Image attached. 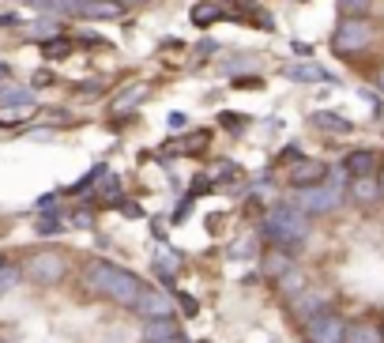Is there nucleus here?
I'll return each instance as SVG.
<instances>
[{
	"instance_id": "41",
	"label": "nucleus",
	"mask_w": 384,
	"mask_h": 343,
	"mask_svg": "<svg viewBox=\"0 0 384 343\" xmlns=\"http://www.w3.org/2000/svg\"><path fill=\"white\" fill-rule=\"evenodd\" d=\"M34 83H38V87H45V83H53V72H38V76H34Z\"/></svg>"
},
{
	"instance_id": "12",
	"label": "nucleus",
	"mask_w": 384,
	"mask_h": 343,
	"mask_svg": "<svg viewBox=\"0 0 384 343\" xmlns=\"http://www.w3.org/2000/svg\"><path fill=\"white\" fill-rule=\"evenodd\" d=\"M290 268H294V257H290L286 249H275V245H271L268 257H264V275H268V280H279V275L290 272Z\"/></svg>"
},
{
	"instance_id": "38",
	"label": "nucleus",
	"mask_w": 384,
	"mask_h": 343,
	"mask_svg": "<svg viewBox=\"0 0 384 343\" xmlns=\"http://www.w3.org/2000/svg\"><path fill=\"white\" fill-rule=\"evenodd\" d=\"M294 159H302V147H298V144L283 147V162H294Z\"/></svg>"
},
{
	"instance_id": "20",
	"label": "nucleus",
	"mask_w": 384,
	"mask_h": 343,
	"mask_svg": "<svg viewBox=\"0 0 384 343\" xmlns=\"http://www.w3.org/2000/svg\"><path fill=\"white\" fill-rule=\"evenodd\" d=\"M61 34V20H53V15H45V20H34V23H26V38H57Z\"/></svg>"
},
{
	"instance_id": "3",
	"label": "nucleus",
	"mask_w": 384,
	"mask_h": 343,
	"mask_svg": "<svg viewBox=\"0 0 384 343\" xmlns=\"http://www.w3.org/2000/svg\"><path fill=\"white\" fill-rule=\"evenodd\" d=\"M373 38H377V26L365 20V15H354V20H346V15H343V23L335 26V34H332V53H339V57H354V53L369 49Z\"/></svg>"
},
{
	"instance_id": "26",
	"label": "nucleus",
	"mask_w": 384,
	"mask_h": 343,
	"mask_svg": "<svg viewBox=\"0 0 384 343\" xmlns=\"http://www.w3.org/2000/svg\"><path fill=\"white\" fill-rule=\"evenodd\" d=\"M64 230V219L57 215V211H45V215L34 219V234H42V238H49V234H61Z\"/></svg>"
},
{
	"instance_id": "2",
	"label": "nucleus",
	"mask_w": 384,
	"mask_h": 343,
	"mask_svg": "<svg viewBox=\"0 0 384 343\" xmlns=\"http://www.w3.org/2000/svg\"><path fill=\"white\" fill-rule=\"evenodd\" d=\"M264 238L275 249L294 253V249H302V242L309 238V219L298 208H290V204H279V208H271L268 219H264Z\"/></svg>"
},
{
	"instance_id": "40",
	"label": "nucleus",
	"mask_w": 384,
	"mask_h": 343,
	"mask_svg": "<svg viewBox=\"0 0 384 343\" xmlns=\"http://www.w3.org/2000/svg\"><path fill=\"white\" fill-rule=\"evenodd\" d=\"M23 4H31V8H42V12H49V4H53V0H23Z\"/></svg>"
},
{
	"instance_id": "14",
	"label": "nucleus",
	"mask_w": 384,
	"mask_h": 343,
	"mask_svg": "<svg viewBox=\"0 0 384 343\" xmlns=\"http://www.w3.org/2000/svg\"><path fill=\"white\" fill-rule=\"evenodd\" d=\"M34 109H38V102H15V106H0V125L4 128H15L20 121H26V117L34 114Z\"/></svg>"
},
{
	"instance_id": "23",
	"label": "nucleus",
	"mask_w": 384,
	"mask_h": 343,
	"mask_svg": "<svg viewBox=\"0 0 384 343\" xmlns=\"http://www.w3.org/2000/svg\"><path fill=\"white\" fill-rule=\"evenodd\" d=\"M155 272L162 275L166 283H174L177 272H181V257H177V253H158L155 257Z\"/></svg>"
},
{
	"instance_id": "31",
	"label": "nucleus",
	"mask_w": 384,
	"mask_h": 343,
	"mask_svg": "<svg viewBox=\"0 0 384 343\" xmlns=\"http://www.w3.org/2000/svg\"><path fill=\"white\" fill-rule=\"evenodd\" d=\"M102 181H106V185H102V200L117 204L121 200V181L114 178V174H102Z\"/></svg>"
},
{
	"instance_id": "4",
	"label": "nucleus",
	"mask_w": 384,
	"mask_h": 343,
	"mask_svg": "<svg viewBox=\"0 0 384 343\" xmlns=\"http://www.w3.org/2000/svg\"><path fill=\"white\" fill-rule=\"evenodd\" d=\"M23 275H26L31 283H42V287L61 283L64 275H68V257L57 253V249H38V253H31V257H26Z\"/></svg>"
},
{
	"instance_id": "22",
	"label": "nucleus",
	"mask_w": 384,
	"mask_h": 343,
	"mask_svg": "<svg viewBox=\"0 0 384 343\" xmlns=\"http://www.w3.org/2000/svg\"><path fill=\"white\" fill-rule=\"evenodd\" d=\"M351 192H354V200L369 204V200H377V197H381V185H377V178H373V174H365V178H354Z\"/></svg>"
},
{
	"instance_id": "34",
	"label": "nucleus",
	"mask_w": 384,
	"mask_h": 343,
	"mask_svg": "<svg viewBox=\"0 0 384 343\" xmlns=\"http://www.w3.org/2000/svg\"><path fill=\"white\" fill-rule=\"evenodd\" d=\"M177 305H181V313H185V317H196V313H200V302H196L192 298V294H177Z\"/></svg>"
},
{
	"instance_id": "7",
	"label": "nucleus",
	"mask_w": 384,
	"mask_h": 343,
	"mask_svg": "<svg viewBox=\"0 0 384 343\" xmlns=\"http://www.w3.org/2000/svg\"><path fill=\"white\" fill-rule=\"evenodd\" d=\"M328 178V166L321 159H294L290 162V174L286 181L294 185V189H309V185H321Z\"/></svg>"
},
{
	"instance_id": "29",
	"label": "nucleus",
	"mask_w": 384,
	"mask_h": 343,
	"mask_svg": "<svg viewBox=\"0 0 384 343\" xmlns=\"http://www.w3.org/2000/svg\"><path fill=\"white\" fill-rule=\"evenodd\" d=\"M226 253L233 257V261H245V257H252V253H256V238H252V234H245L241 242H233V245L226 249Z\"/></svg>"
},
{
	"instance_id": "5",
	"label": "nucleus",
	"mask_w": 384,
	"mask_h": 343,
	"mask_svg": "<svg viewBox=\"0 0 384 343\" xmlns=\"http://www.w3.org/2000/svg\"><path fill=\"white\" fill-rule=\"evenodd\" d=\"M298 211L302 215H328L343 204V189L339 185H309V189H298Z\"/></svg>"
},
{
	"instance_id": "10",
	"label": "nucleus",
	"mask_w": 384,
	"mask_h": 343,
	"mask_svg": "<svg viewBox=\"0 0 384 343\" xmlns=\"http://www.w3.org/2000/svg\"><path fill=\"white\" fill-rule=\"evenodd\" d=\"M144 98H147V83H132V87H125V91H121V95L114 98L109 114H114V117H128V114H132V109H136Z\"/></svg>"
},
{
	"instance_id": "46",
	"label": "nucleus",
	"mask_w": 384,
	"mask_h": 343,
	"mask_svg": "<svg viewBox=\"0 0 384 343\" xmlns=\"http://www.w3.org/2000/svg\"><path fill=\"white\" fill-rule=\"evenodd\" d=\"M233 4H238V0H233Z\"/></svg>"
},
{
	"instance_id": "15",
	"label": "nucleus",
	"mask_w": 384,
	"mask_h": 343,
	"mask_svg": "<svg viewBox=\"0 0 384 343\" xmlns=\"http://www.w3.org/2000/svg\"><path fill=\"white\" fill-rule=\"evenodd\" d=\"M309 121H313L316 128H324V132H339V136H346L351 132V121H346V117H339V114H328V109H316L313 117H309Z\"/></svg>"
},
{
	"instance_id": "28",
	"label": "nucleus",
	"mask_w": 384,
	"mask_h": 343,
	"mask_svg": "<svg viewBox=\"0 0 384 343\" xmlns=\"http://www.w3.org/2000/svg\"><path fill=\"white\" fill-rule=\"evenodd\" d=\"M23 280V268H15V264H0V294H4V291H12V287L15 283H20Z\"/></svg>"
},
{
	"instance_id": "33",
	"label": "nucleus",
	"mask_w": 384,
	"mask_h": 343,
	"mask_svg": "<svg viewBox=\"0 0 384 343\" xmlns=\"http://www.w3.org/2000/svg\"><path fill=\"white\" fill-rule=\"evenodd\" d=\"M34 95L23 87H4V95H0V102H8V106H15V102H31Z\"/></svg>"
},
{
	"instance_id": "6",
	"label": "nucleus",
	"mask_w": 384,
	"mask_h": 343,
	"mask_svg": "<svg viewBox=\"0 0 384 343\" xmlns=\"http://www.w3.org/2000/svg\"><path fill=\"white\" fill-rule=\"evenodd\" d=\"M343 332H346V321L339 313L321 310L316 317L305 321V343H343Z\"/></svg>"
},
{
	"instance_id": "37",
	"label": "nucleus",
	"mask_w": 384,
	"mask_h": 343,
	"mask_svg": "<svg viewBox=\"0 0 384 343\" xmlns=\"http://www.w3.org/2000/svg\"><path fill=\"white\" fill-rule=\"evenodd\" d=\"M117 204H121V211H125L128 219H139V215H144V211H139V204H132V200H117Z\"/></svg>"
},
{
	"instance_id": "43",
	"label": "nucleus",
	"mask_w": 384,
	"mask_h": 343,
	"mask_svg": "<svg viewBox=\"0 0 384 343\" xmlns=\"http://www.w3.org/2000/svg\"><path fill=\"white\" fill-rule=\"evenodd\" d=\"M377 185H381V197H384V162H381V174H377Z\"/></svg>"
},
{
	"instance_id": "1",
	"label": "nucleus",
	"mask_w": 384,
	"mask_h": 343,
	"mask_svg": "<svg viewBox=\"0 0 384 343\" xmlns=\"http://www.w3.org/2000/svg\"><path fill=\"white\" fill-rule=\"evenodd\" d=\"M83 283H87V291H95L106 302H117V305H132L139 298V291H144V283L114 261H91L83 268Z\"/></svg>"
},
{
	"instance_id": "25",
	"label": "nucleus",
	"mask_w": 384,
	"mask_h": 343,
	"mask_svg": "<svg viewBox=\"0 0 384 343\" xmlns=\"http://www.w3.org/2000/svg\"><path fill=\"white\" fill-rule=\"evenodd\" d=\"M275 283H279V291H283L286 298H298V294L305 291V275H302V272H294V268H290L286 275H279Z\"/></svg>"
},
{
	"instance_id": "36",
	"label": "nucleus",
	"mask_w": 384,
	"mask_h": 343,
	"mask_svg": "<svg viewBox=\"0 0 384 343\" xmlns=\"http://www.w3.org/2000/svg\"><path fill=\"white\" fill-rule=\"evenodd\" d=\"M189 208H192V197H185V200H181V208H177L170 219H174V222H185V219H189Z\"/></svg>"
},
{
	"instance_id": "32",
	"label": "nucleus",
	"mask_w": 384,
	"mask_h": 343,
	"mask_svg": "<svg viewBox=\"0 0 384 343\" xmlns=\"http://www.w3.org/2000/svg\"><path fill=\"white\" fill-rule=\"evenodd\" d=\"M83 4H87V0H53L49 12H57V15H79Z\"/></svg>"
},
{
	"instance_id": "42",
	"label": "nucleus",
	"mask_w": 384,
	"mask_h": 343,
	"mask_svg": "<svg viewBox=\"0 0 384 343\" xmlns=\"http://www.w3.org/2000/svg\"><path fill=\"white\" fill-rule=\"evenodd\" d=\"M151 343H189V340H185V332H177V336H170V340H151Z\"/></svg>"
},
{
	"instance_id": "19",
	"label": "nucleus",
	"mask_w": 384,
	"mask_h": 343,
	"mask_svg": "<svg viewBox=\"0 0 384 343\" xmlns=\"http://www.w3.org/2000/svg\"><path fill=\"white\" fill-rule=\"evenodd\" d=\"M343 343H381V332H377V324H369V321H362V324H346V332H343Z\"/></svg>"
},
{
	"instance_id": "18",
	"label": "nucleus",
	"mask_w": 384,
	"mask_h": 343,
	"mask_svg": "<svg viewBox=\"0 0 384 343\" xmlns=\"http://www.w3.org/2000/svg\"><path fill=\"white\" fill-rule=\"evenodd\" d=\"M189 20H192L196 26H211V23L226 20V12H222V8L215 4V0H211V4H208V0H203V4H196L192 12H189Z\"/></svg>"
},
{
	"instance_id": "17",
	"label": "nucleus",
	"mask_w": 384,
	"mask_h": 343,
	"mask_svg": "<svg viewBox=\"0 0 384 343\" xmlns=\"http://www.w3.org/2000/svg\"><path fill=\"white\" fill-rule=\"evenodd\" d=\"M343 166H346V174H351V178H365V174H373L377 159H373V151H351Z\"/></svg>"
},
{
	"instance_id": "11",
	"label": "nucleus",
	"mask_w": 384,
	"mask_h": 343,
	"mask_svg": "<svg viewBox=\"0 0 384 343\" xmlns=\"http://www.w3.org/2000/svg\"><path fill=\"white\" fill-rule=\"evenodd\" d=\"M283 76L286 79H298V83H324L328 72L321 68V64H313V61H302V64H286Z\"/></svg>"
},
{
	"instance_id": "27",
	"label": "nucleus",
	"mask_w": 384,
	"mask_h": 343,
	"mask_svg": "<svg viewBox=\"0 0 384 343\" xmlns=\"http://www.w3.org/2000/svg\"><path fill=\"white\" fill-rule=\"evenodd\" d=\"M249 121H252L249 114H233V109H222V114H219V125L226 128V132H245Z\"/></svg>"
},
{
	"instance_id": "24",
	"label": "nucleus",
	"mask_w": 384,
	"mask_h": 343,
	"mask_svg": "<svg viewBox=\"0 0 384 343\" xmlns=\"http://www.w3.org/2000/svg\"><path fill=\"white\" fill-rule=\"evenodd\" d=\"M208 147H211V132H192V136H185V140L177 144V151H181V155H192V159H196V155L208 151Z\"/></svg>"
},
{
	"instance_id": "30",
	"label": "nucleus",
	"mask_w": 384,
	"mask_h": 343,
	"mask_svg": "<svg viewBox=\"0 0 384 343\" xmlns=\"http://www.w3.org/2000/svg\"><path fill=\"white\" fill-rule=\"evenodd\" d=\"M373 0H339V12L346 15V20H354V15H369Z\"/></svg>"
},
{
	"instance_id": "13",
	"label": "nucleus",
	"mask_w": 384,
	"mask_h": 343,
	"mask_svg": "<svg viewBox=\"0 0 384 343\" xmlns=\"http://www.w3.org/2000/svg\"><path fill=\"white\" fill-rule=\"evenodd\" d=\"M177 321L174 317H151L144 324V343H151V340H170V336H177Z\"/></svg>"
},
{
	"instance_id": "45",
	"label": "nucleus",
	"mask_w": 384,
	"mask_h": 343,
	"mask_svg": "<svg viewBox=\"0 0 384 343\" xmlns=\"http://www.w3.org/2000/svg\"><path fill=\"white\" fill-rule=\"evenodd\" d=\"M377 83H381V91H384V68L377 72Z\"/></svg>"
},
{
	"instance_id": "39",
	"label": "nucleus",
	"mask_w": 384,
	"mask_h": 343,
	"mask_svg": "<svg viewBox=\"0 0 384 343\" xmlns=\"http://www.w3.org/2000/svg\"><path fill=\"white\" fill-rule=\"evenodd\" d=\"M166 125H170L174 132H177V128H185V125H189V117H185V114H170V121H166Z\"/></svg>"
},
{
	"instance_id": "16",
	"label": "nucleus",
	"mask_w": 384,
	"mask_h": 343,
	"mask_svg": "<svg viewBox=\"0 0 384 343\" xmlns=\"http://www.w3.org/2000/svg\"><path fill=\"white\" fill-rule=\"evenodd\" d=\"M72 49H76V42L64 38V34L42 42V57H45V61H64V57H72Z\"/></svg>"
},
{
	"instance_id": "8",
	"label": "nucleus",
	"mask_w": 384,
	"mask_h": 343,
	"mask_svg": "<svg viewBox=\"0 0 384 343\" xmlns=\"http://www.w3.org/2000/svg\"><path fill=\"white\" fill-rule=\"evenodd\" d=\"M132 310H136V313H144L147 321H151V317H170V313H174V302L166 298V294L147 291V287H144V291H139V298L132 302Z\"/></svg>"
},
{
	"instance_id": "44",
	"label": "nucleus",
	"mask_w": 384,
	"mask_h": 343,
	"mask_svg": "<svg viewBox=\"0 0 384 343\" xmlns=\"http://www.w3.org/2000/svg\"><path fill=\"white\" fill-rule=\"evenodd\" d=\"M117 4H125V8H128V4H144V0H117Z\"/></svg>"
},
{
	"instance_id": "9",
	"label": "nucleus",
	"mask_w": 384,
	"mask_h": 343,
	"mask_svg": "<svg viewBox=\"0 0 384 343\" xmlns=\"http://www.w3.org/2000/svg\"><path fill=\"white\" fill-rule=\"evenodd\" d=\"M125 15V4L117 0H87L79 8V20H95V23H109V20H121Z\"/></svg>"
},
{
	"instance_id": "35",
	"label": "nucleus",
	"mask_w": 384,
	"mask_h": 343,
	"mask_svg": "<svg viewBox=\"0 0 384 343\" xmlns=\"http://www.w3.org/2000/svg\"><path fill=\"white\" fill-rule=\"evenodd\" d=\"M211 189H215V178H208V174H200V178L192 181V192H189V197L196 200V197H203V192H211Z\"/></svg>"
},
{
	"instance_id": "21",
	"label": "nucleus",
	"mask_w": 384,
	"mask_h": 343,
	"mask_svg": "<svg viewBox=\"0 0 384 343\" xmlns=\"http://www.w3.org/2000/svg\"><path fill=\"white\" fill-rule=\"evenodd\" d=\"M321 310H324V298H321V294H298V298H294V317H298V321L316 317Z\"/></svg>"
}]
</instances>
